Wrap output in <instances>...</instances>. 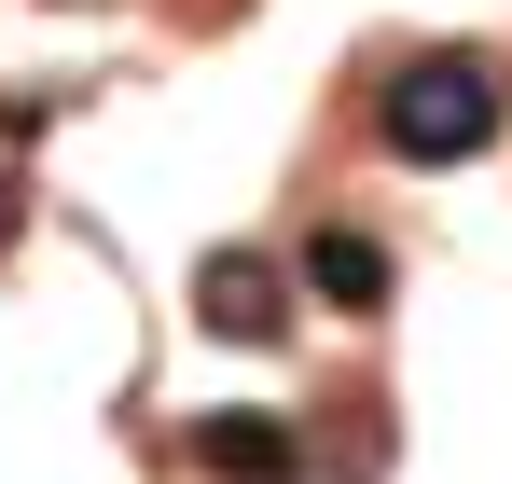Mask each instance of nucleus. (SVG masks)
Instances as JSON below:
<instances>
[{
  "mask_svg": "<svg viewBox=\"0 0 512 484\" xmlns=\"http://www.w3.org/2000/svg\"><path fill=\"white\" fill-rule=\"evenodd\" d=\"M305 291H319V305H346V319H374V305H388V249L346 236V222H319V236H305Z\"/></svg>",
  "mask_w": 512,
  "mask_h": 484,
  "instance_id": "4",
  "label": "nucleus"
},
{
  "mask_svg": "<svg viewBox=\"0 0 512 484\" xmlns=\"http://www.w3.org/2000/svg\"><path fill=\"white\" fill-rule=\"evenodd\" d=\"M194 457H208L222 484H291V471H305V429H291V415H208Z\"/></svg>",
  "mask_w": 512,
  "mask_h": 484,
  "instance_id": "3",
  "label": "nucleus"
},
{
  "mask_svg": "<svg viewBox=\"0 0 512 484\" xmlns=\"http://www.w3.org/2000/svg\"><path fill=\"white\" fill-rule=\"evenodd\" d=\"M14 222H28V194H14V166H0V249H14Z\"/></svg>",
  "mask_w": 512,
  "mask_h": 484,
  "instance_id": "5",
  "label": "nucleus"
},
{
  "mask_svg": "<svg viewBox=\"0 0 512 484\" xmlns=\"http://www.w3.org/2000/svg\"><path fill=\"white\" fill-rule=\"evenodd\" d=\"M499 111H512V83H499V56H402V83H388V153L402 166H471L485 139H499Z\"/></svg>",
  "mask_w": 512,
  "mask_h": 484,
  "instance_id": "1",
  "label": "nucleus"
},
{
  "mask_svg": "<svg viewBox=\"0 0 512 484\" xmlns=\"http://www.w3.org/2000/svg\"><path fill=\"white\" fill-rule=\"evenodd\" d=\"M194 305H208L222 346H277V332H291V277H277L263 249H222V263L194 277Z\"/></svg>",
  "mask_w": 512,
  "mask_h": 484,
  "instance_id": "2",
  "label": "nucleus"
}]
</instances>
